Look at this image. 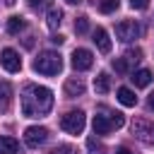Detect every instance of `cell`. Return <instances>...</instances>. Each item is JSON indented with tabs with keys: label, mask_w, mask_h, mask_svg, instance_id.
I'll list each match as a JSON object with an SVG mask.
<instances>
[{
	"label": "cell",
	"mask_w": 154,
	"mask_h": 154,
	"mask_svg": "<svg viewBox=\"0 0 154 154\" xmlns=\"http://www.w3.org/2000/svg\"><path fill=\"white\" fill-rule=\"evenodd\" d=\"M118 101H120L123 106H135V103H137V96H135V91H132V89L120 87V89H118Z\"/></svg>",
	"instance_id": "cell-16"
},
{
	"label": "cell",
	"mask_w": 154,
	"mask_h": 154,
	"mask_svg": "<svg viewBox=\"0 0 154 154\" xmlns=\"http://www.w3.org/2000/svg\"><path fill=\"white\" fill-rule=\"evenodd\" d=\"M99 10H101L103 14H111L113 10H118V0H101V2H99Z\"/></svg>",
	"instance_id": "cell-19"
},
{
	"label": "cell",
	"mask_w": 154,
	"mask_h": 154,
	"mask_svg": "<svg viewBox=\"0 0 154 154\" xmlns=\"http://www.w3.org/2000/svg\"><path fill=\"white\" fill-rule=\"evenodd\" d=\"M128 63H130L128 58H116V60H113L116 72H120V75H123V72H128Z\"/></svg>",
	"instance_id": "cell-21"
},
{
	"label": "cell",
	"mask_w": 154,
	"mask_h": 154,
	"mask_svg": "<svg viewBox=\"0 0 154 154\" xmlns=\"http://www.w3.org/2000/svg\"><path fill=\"white\" fill-rule=\"evenodd\" d=\"M46 140H48V130L43 125H31V128L24 130L26 147H41V144H46Z\"/></svg>",
	"instance_id": "cell-7"
},
{
	"label": "cell",
	"mask_w": 154,
	"mask_h": 154,
	"mask_svg": "<svg viewBox=\"0 0 154 154\" xmlns=\"http://www.w3.org/2000/svg\"><path fill=\"white\" fill-rule=\"evenodd\" d=\"M12 84L10 82H0V113H7L12 106Z\"/></svg>",
	"instance_id": "cell-11"
},
{
	"label": "cell",
	"mask_w": 154,
	"mask_h": 154,
	"mask_svg": "<svg viewBox=\"0 0 154 154\" xmlns=\"http://www.w3.org/2000/svg\"><path fill=\"white\" fill-rule=\"evenodd\" d=\"M91 36H94L91 41L96 43V48H99L101 53H111V38H108V34H106V29H101V26H96Z\"/></svg>",
	"instance_id": "cell-10"
},
{
	"label": "cell",
	"mask_w": 154,
	"mask_h": 154,
	"mask_svg": "<svg viewBox=\"0 0 154 154\" xmlns=\"http://www.w3.org/2000/svg\"><path fill=\"white\" fill-rule=\"evenodd\" d=\"M91 63H94V55H91V51L89 48H75L72 51V67L75 70H89L91 67Z\"/></svg>",
	"instance_id": "cell-9"
},
{
	"label": "cell",
	"mask_w": 154,
	"mask_h": 154,
	"mask_svg": "<svg viewBox=\"0 0 154 154\" xmlns=\"http://www.w3.org/2000/svg\"><path fill=\"white\" fill-rule=\"evenodd\" d=\"M140 55H142V51H140V48H132V51H128V55H125V58L137 63V60H140Z\"/></svg>",
	"instance_id": "cell-25"
},
{
	"label": "cell",
	"mask_w": 154,
	"mask_h": 154,
	"mask_svg": "<svg viewBox=\"0 0 154 154\" xmlns=\"http://www.w3.org/2000/svg\"><path fill=\"white\" fill-rule=\"evenodd\" d=\"M116 36H118V41L128 43V41H132V38H137V36H140V24H137V22H132V19L118 22V24H116Z\"/></svg>",
	"instance_id": "cell-6"
},
{
	"label": "cell",
	"mask_w": 154,
	"mask_h": 154,
	"mask_svg": "<svg viewBox=\"0 0 154 154\" xmlns=\"http://www.w3.org/2000/svg\"><path fill=\"white\" fill-rule=\"evenodd\" d=\"M84 125H87V118H84L82 111H67V113L60 118V128H63L65 132H70V135H79V132L84 130Z\"/></svg>",
	"instance_id": "cell-4"
},
{
	"label": "cell",
	"mask_w": 154,
	"mask_h": 154,
	"mask_svg": "<svg viewBox=\"0 0 154 154\" xmlns=\"http://www.w3.org/2000/svg\"><path fill=\"white\" fill-rule=\"evenodd\" d=\"M75 31L77 34H87L89 31V19L87 17H77L75 19Z\"/></svg>",
	"instance_id": "cell-20"
},
{
	"label": "cell",
	"mask_w": 154,
	"mask_h": 154,
	"mask_svg": "<svg viewBox=\"0 0 154 154\" xmlns=\"http://www.w3.org/2000/svg\"><path fill=\"white\" fill-rule=\"evenodd\" d=\"M51 41H53L55 46H60V43H65V36H60V34H55V36H53Z\"/></svg>",
	"instance_id": "cell-27"
},
{
	"label": "cell",
	"mask_w": 154,
	"mask_h": 154,
	"mask_svg": "<svg viewBox=\"0 0 154 154\" xmlns=\"http://www.w3.org/2000/svg\"><path fill=\"white\" fill-rule=\"evenodd\" d=\"M53 108V91L48 87L26 84L22 91V113L26 118H41L48 116Z\"/></svg>",
	"instance_id": "cell-1"
},
{
	"label": "cell",
	"mask_w": 154,
	"mask_h": 154,
	"mask_svg": "<svg viewBox=\"0 0 154 154\" xmlns=\"http://www.w3.org/2000/svg\"><path fill=\"white\" fill-rule=\"evenodd\" d=\"M24 26H26V22H24L22 17H17V14L7 19V34H19Z\"/></svg>",
	"instance_id": "cell-18"
},
{
	"label": "cell",
	"mask_w": 154,
	"mask_h": 154,
	"mask_svg": "<svg viewBox=\"0 0 154 154\" xmlns=\"http://www.w3.org/2000/svg\"><path fill=\"white\" fill-rule=\"evenodd\" d=\"M19 147V142L10 135H0V154H14Z\"/></svg>",
	"instance_id": "cell-14"
},
{
	"label": "cell",
	"mask_w": 154,
	"mask_h": 154,
	"mask_svg": "<svg viewBox=\"0 0 154 154\" xmlns=\"http://www.w3.org/2000/svg\"><path fill=\"white\" fill-rule=\"evenodd\" d=\"M51 154H77V152H75V149H72L70 144H60V147H55V149H53Z\"/></svg>",
	"instance_id": "cell-22"
},
{
	"label": "cell",
	"mask_w": 154,
	"mask_h": 154,
	"mask_svg": "<svg viewBox=\"0 0 154 154\" xmlns=\"http://www.w3.org/2000/svg\"><path fill=\"white\" fill-rule=\"evenodd\" d=\"M34 70H36L38 75H48V77L58 75V72L63 70V58H60V53H55V51H43V53H38L36 60H34Z\"/></svg>",
	"instance_id": "cell-3"
},
{
	"label": "cell",
	"mask_w": 154,
	"mask_h": 154,
	"mask_svg": "<svg viewBox=\"0 0 154 154\" xmlns=\"http://www.w3.org/2000/svg\"><path fill=\"white\" fill-rule=\"evenodd\" d=\"M87 147H89L91 154H99L101 152V144H96V140H87Z\"/></svg>",
	"instance_id": "cell-26"
},
{
	"label": "cell",
	"mask_w": 154,
	"mask_h": 154,
	"mask_svg": "<svg viewBox=\"0 0 154 154\" xmlns=\"http://www.w3.org/2000/svg\"><path fill=\"white\" fill-rule=\"evenodd\" d=\"M60 22H63V10L51 7V10H48V29H58Z\"/></svg>",
	"instance_id": "cell-17"
},
{
	"label": "cell",
	"mask_w": 154,
	"mask_h": 154,
	"mask_svg": "<svg viewBox=\"0 0 154 154\" xmlns=\"http://www.w3.org/2000/svg\"><path fill=\"white\" fill-rule=\"evenodd\" d=\"M67 2H70V5H77V2H79V0H67Z\"/></svg>",
	"instance_id": "cell-31"
},
{
	"label": "cell",
	"mask_w": 154,
	"mask_h": 154,
	"mask_svg": "<svg viewBox=\"0 0 154 154\" xmlns=\"http://www.w3.org/2000/svg\"><path fill=\"white\" fill-rule=\"evenodd\" d=\"M130 79H132V84H135V87H149V82H152L154 77H152V72H149L147 67H142V70H135Z\"/></svg>",
	"instance_id": "cell-13"
},
{
	"label": "cell",
	"mask_w": 154,
	"mask_h": 154,
	"mask_svg": "<svg viewBox=\"0 0 154 154\" xmlns=\"http://www.w3.org/2000/svg\"><path fill=\"white\" fill-rule=\"evenodd\" d=\"M14 2H17V0H5V5H10V7H12Z\"/></svg>",
	"instance_id": "cell-30"
},
{
	"label": "cell",
	"mask_w": 154,
	"mask_h": 154,
	"mask_svg": "<svg viewBox=\"0 0 154 154\" xmlns=\"http://www.w3.org/2000/svg\"><path fill=\"white\" fill-rule=\"evenodd\" d=\"M0 65L7 70V72H19L22 70V58L14 48H2L0 53Z\"/></svg>",
	"instance_id": "cell-8"
},
{
	"label": "cell",
	"mask_w": 154,
	"mask_h": 154,
	"mask_svg": "<svg viewBox=\"0 0 154 154\" xmlns=\"http://www.w3.org/2000/svg\"><path fill=\"white\" fill-rule=\"evenodd\" d=\"M116 154H132V152H130V149H118Z\"/></svg>",
	"instance_id": "cell-29"
},
{
	"label": "cell",
	"mask_w": 154,
	"mask_h": 154,
	"mask_svg": "<svg viewBox=\"0 0 154 154\" xmlns=\"http://www.w3.org/2000/svg\"><path fill=\"white\" fill-rule=\"evenodd\" d=\"M94 89H96L99 94H108V89H111V77H108L106 72H99L96 79H94Z\"/></svg>",
	"instance_id": "cell-15"
},
{
	"label": "cell",
	"mask_w": 154,
	"mask_h": 154,
	"mask_svg": "<svg viewBox=\"0 0 154 154\" xmlns=\"http://www.w3.org/2000/svg\"><path fill=\"white\" fill-rule=\"evenodd\" d=\"M147 103H149V108H152V111H154V91H152V94H149V101H147Z\"/></svg>",
	"instance_id": "cell-28"
},
{
	"label": "cell",
	"mask_w": 154,
	"mask_h": 154,
	"mask_svg": "<svg viewBox=\"0 0 154 154\" xmlns=\"http://www.w3.org/2000/svg\"><path fill=\"white\" fill-rule=\"evenodd\" d=\"M132 135L144 144H154V123L147 118H137L132 123Z\"/></svg>",
	"instance_id": "cell-5"
},
{
	"label": "cell",
	"mask_w": 154,
	"mask_h": 154,
	"mask_svg": "<svg viewBox=\"0 0 154 154\" xmlns=\"http://www.w3.org/2000/svg\"><path fill=\"white\" fill-rule=\"evenodd\" d=\"M84 94V82L79 77H70L65 82V96L67 99H75V96H82Z\"/></svg>",
	"instance_id": "cell-12"
},
{
	"label": "cell",
	"mask_w": 154,
	"mask_h": 154,
	"mask_svg": "<svg viewBox=\"0 0 154 154\" xmlns=\"http://www.w3.org/2000/svg\"><path fill=\"white\" fill-rule=\"evenodd\" d=\"M125 125V116L118 111H103L94 116V135H108L111 130H118Z\"/></svg>",
	"instance_id": "cell-2"
},
{
	"label": "cell",
	"mask_w": 154,
	"mask_h": 154,
	"mask_svg": "<svg viewBox=\"0 0 154 154\" xmlns=\"http://www.w3.org/2000/svg\"><path fill=\"white\" fill-rule=\"evenodd\" d=\"M130 7L132 10H147L149 7V0H130Z\"/></svg>",
	"instance_id": "cell-23"
},
{
	"label": "cell",
	"mask_w": 154,
	"mask_h": 154,
	"mask_svg": "<svg viewBox=\"0 0 154 154\" xmlns=\"http://www.w3.org/2000/svg\"><path fill=\"white\" fill-rule=\"evenodd\" d=\"M29 2V7L31 10H41V7H46L48 5V0H26Z\"/></svg>",
	"instance_id": "cell-24"
}]
</instances>
